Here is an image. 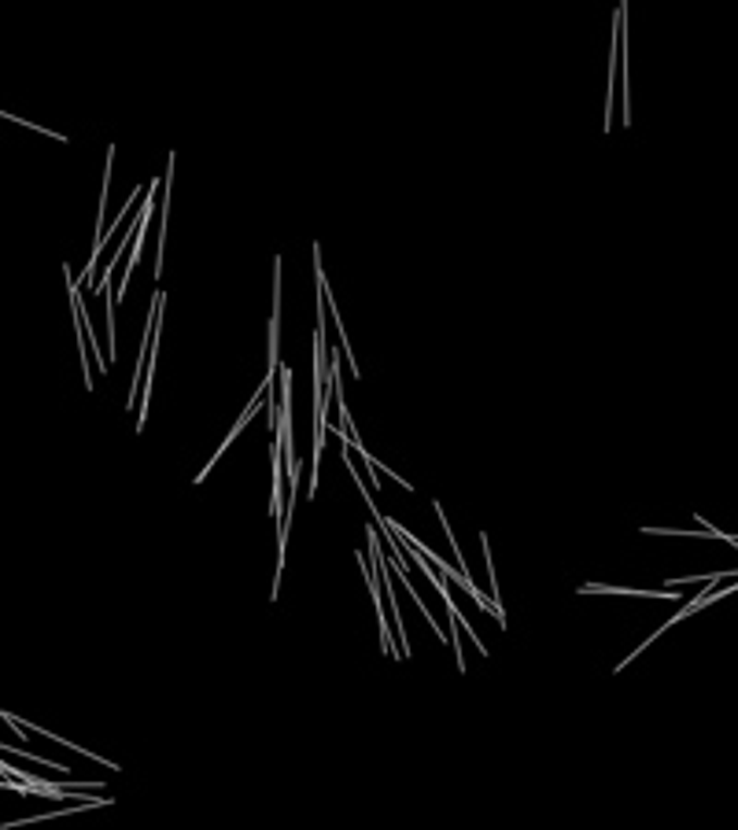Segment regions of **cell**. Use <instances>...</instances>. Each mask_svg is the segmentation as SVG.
Listing matches in <instances>:
<instances>
[{
  "instance_id": "6da1fadb",
  "label": "cell",
  "mask_w": 738,
  "mask_h": 830,
  "mask_svg": "<svg viewBox=\"0 0 738 830\" xmlns=\"http://www.w3.org/2000/svg\"><path fill=\"white\" fill-rule=\"evenodd\" d=\"M274 513L282 517V447H274Z\"/></svg>"
}]
</instances>
